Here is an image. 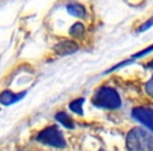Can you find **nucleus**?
Instances as JSON below:
<instances>
[{
  "instance_id": "f257e3e1",
  "label": "nucleus",
  "mask_w": 153,
  "mask_h": 151,
  "mask_svg": "<svg viewBox=\"0 0 153 151\" xmlns=\"http://www.w3.org/2000/svg\"><path fill=\"white\" fill-rule=\"evenodd\" d=\"M128 151H153V136L140 127L130 130L126 138Z\"/></svg>"
},
{
  "instance_id": "f03ea898",
  "label": "nucleus",
  "mask_w": 153,
  "mask_h": 151,
  "mask_svg": "<svg viewBox=\"0 0 153 151\" xmlns=\"http://www.w3.org/2000/svg\"><path fill=\"white\" fill-rule=\"evenodd\" d=\"M92 104L100 108L115 109L121 106V99L113 88L101 87L91 100Z\"/></svg>"
},
{
  "instance_id": "7ed1b4c3",
  "label": "nucleus",
  "mask_w": 153,
  "mask_h": 151,
  "mask_svg": "<svg viewBox=\"0 0 153 151\" xmlns=\"http://www.w3.org/2000/svg\"><path fill=\"white\" fill-rule=\"evenodd\" d=\"M37 141L44 145L57 147V148H64L66 146L63 134L58 129L57 126H51V127L45 128L43 131L38 134Z\"/></svg>"
},
{
  "instance_id": "20e7f679",
  "label": "nucleus",
  "mask_w": 153,
  "mask_h": 151,
  "mask_svg": "<svg viewBox=\"0 0 153 151\" xmlns=\"http://www.w3.org/2000/svg\"><path fill=\"white\" fill-rule=\"evenodd\" d=\"M132 115L153 131V109L135 108L132 111Z\"/></svg>"
},
{
  "instance_id": "39448f33",
  "label": "nucleus",
  "mask_w": 153,
  "mask_h": 151,
  "mask_svg": "<svg viewBox=\"0 0 153 151\" xmlns=\"http://www.w3.org/2000/svg\"><path fill=\"white\" fill-rule=\"evenodd\" d=\"M53 51L59 56L71 55V54L76 53L78 51V45L74 41H68V40L62 41V42H59L53 47Z\"/></svg>"
},
{
  "instance_id": "423d86ee",
  "label": "nucleus",
  "mask_w": 153,
  "mask_h": 151,
  "mask_svg": "<svg viewBox=\"0 0 153 151\" xmlns=\"http://www.w3.org/2000/svg\"><path fill=\"white\" fill-rule=\"evenodd\" d=\"M25 96V91H22L20 94H14L11 91H4L2 92L1 97H0V101L3 105H11L15 102H18L21 100L23 97Z\"/></svg>"
},
{
  "instance_id": "0eeeda50",
  "label": "nucleus",
  "mask_w": 153,
  "mask_h": 151,
  "mask_svg": "<svg viewBox=\"0 0 153 151\" xmlns=\"http://www.w3.org/2000/svg\"><path fill=\"white\" fill-rule=\"evenodd\" d=\"M67 12L70 14L71 16L78 18H84L86 16V12H85V7L82 4L78 2H69L66 7Z\"/></svg>"
},
{
  "instance_id": "6e6552de",
  "label": "nucleus",
  "mask_w": 153,
  "mask_h": 151,
  "mask_svg": "<svg viewBox=\"0 0 153 151\" xmlns=\"http://www.w3.org/2000/svg\"><path fill=\"white\" fill-rule=\"evenodd\" d=\"M56 119L57 121H59L60 123L63 126H65L66 128H69V129H72L74 127V122H72L71 118L65 112H59L57 115H56Z\"/></svg>"
},
{
  "instance_id": "1a4fd4ad",
  "label": "nucleus",
  "mask_w": 153,
  "mask_h": 151,
  "mask_svg": "<svg viewBox=\"0 0 153 151\" xmlns=\"http://www.w3.org/2000/svg\"><path fill=\"white\" fill-rule=\"evenodd\" d=\"M84 32H85L84 25L82 23H80V22H78V23H74L69 30V34L71 35L72 37H76V38L82 37L84 35Z\"/></svg>"
},
{
  "instance_id": "9d476101",
  "label": "nucleus",
  "mask_w": 153,
  "mask_h": 151,
  "mask_svg": "<svg viewBox=\"0 0 153 151\" xmlns=\"http://www.w3.org/2000/svg\"><path fill=\"white\" fill-rule=\"evenodd\" d=\"M84 99H79V100H74V102H71L69 104V108L71 109L74 112L78 113V115H83L82 111V105L84 103Z\"/></svg>"
},
{
  "instance_id": "9b49d317",
  "label": "nucleus",
  "mask_w": 153,
  "mask_h": 151,
  "mask_svg": "<svg viewBox=\"0 0 153 151\" xmlns=\"http://www.w3.org/2000/svg\"><path fill=\"white\" fill-rule=\"evenodd\" d=\"M152 25H153V17H151L146 23H144V25H142V28H140V32H145V30H147L148 28H150Z\"/></svg>"
},
{
  "instance_id": "f8f14e48",
  "label": "nucleus",
  "mask_w": 153,
  "mask_h": 151,
  "mask_svg": "<svg viewBox=\"0 0 153 151\" xmlns=\"http://www.w3.org/2000/svg\"><path fill=\"white\" fill-rule=\"evenodd\" d=\"M146 90H147V92H148L149 96H151L153 98V77H152V79L147 83Z\"/></svg>"
},
{
  "instance_id": "ddd939ff",
  "label": "nucleus",
  "mask_w": 153,
  "mask_h": 151,
  "mask_svg": "<svg viewBox=\"0 0 153 151\" xmlns=\"http://www.w3.org/2000/svg\"><path fill=\"white\" fill-rule=\"evenodd\" d=\"M148 67L149 68H152V69H153V61H151L150 63L148 64Z\"/></svg>"
},
{
  "instance_id": "4468645a",
  "label": "nucleus",
  "mask_w": 153,
  "mask_h": 151,
  "mask_svg": "<svg viewBox=\"0 0 153 151\" xmlns=\"http://www.w3.org/2000/svg\"><path fill=\"white\" fill-rule=\"evenodd\" d=\"M100 151H103V150H100Z\"/></svg>"
}]
</instances>
